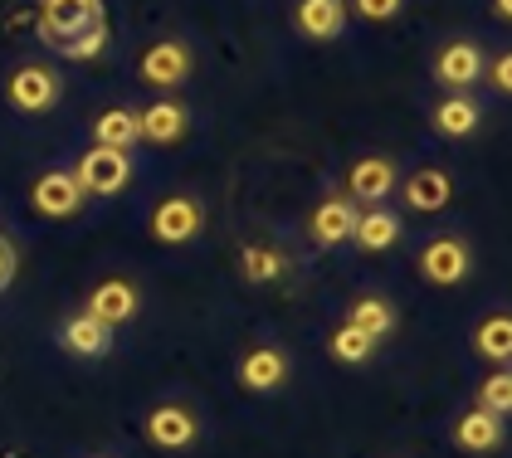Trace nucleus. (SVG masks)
Segmentation results:
<instances>
[{"label": "nucleus", "mask_w": 512, "mask_h": 458, "mask_svg": "<svg viewBox=\"0 0 512 458\" xmlns=\"http://www.w3.org/2000/svg\"><path fill=\"white\" fill-rule=\"evenodd\" d=\"M200 434H205V420H200V410L191 400H181V395H166L157 405H147V415H142V439L161 449V454H186V449H196Z\"/></svg>", "instance_id": "f257e3e1"}, {"label": "nucleus", "mask_w": 512, "mask_h": 458, "mask_svg": "<svg viewBox=\"0 0 512 458\" xmlns=\"http://www.w3.org/2000/svg\"><path fill=\"white\" fill-rule=\"evenodd\" d=\"M293 381V351L283 342H254L239 351L235 361V385L244 395H278Z\"/></svg>", "instance_id": "f03ea898"}, {"label": "nucleus", "mask_w": 512, "mask_h": 458, "mask_svg": "<svg viewBox=\"0 0 512 458\" xmlns=\"http://www.w3.org/2000/svg\"><path fill=\"white\" fill-rule=\"evenodd\" d=\"M420 278L430 283V288H459V283H469L473 273V244L459 234V229H444V234H434L420 244Z\"/></svg>", "instance_id": "7ed1b4c3"}, {"label": "nucleus", "mask_w": 512, "mask_h": 458, "mask_svg": "<svg viewBox=\"0 0 512 458\" xmlns=\"http://www.w3.org/2000/svg\"><path fill=\"white\" fill-rule=\"evenodd\" d=\"M200 229H205V205L191 191H171L161 195L147 215V234L166 244V249H181V244H196Z\"/></svg>", "instance_id": "20e7f679"}, {"label": "nucleus", "mask_w": 512, "mask_h": 458, "mask_svg": "<svg viewBox=\"0 0 512 458\" xmlns=\"http://www.w3.org/2000/svg\"><path fill=\"white\" fill-rule=\"evenodd\" d=\"M5 98H10L15 113L44 117L54 113V103L64 98V78L54 74L49 64H15L10 78H5Z\"/></svg>", "instance_id": "39448f33"}, {"label": "nucleus", "mask_w": 512, "mask_h": 458, "mask_svg": "<svg viewBox=\"0 0 512 458\" xmlns=\"http://www.w3.org/2000/svg\"><path fill=\"white\" fill-rule=\"evenodd\" d=\"M83 312L98 317V322H108V327L118 332L127 322H137V312H142V283L127 278V273L98 278V283L88 288V298H83Z\"/></svg>", "instance_id": "423d86ee"}, {"label": "nucleus", "mask_w": 512, "mask_h": 458, "mask_svg": "<svg viewBox=\"0 0 512 458\" xmlns=\"http://www.w3.org/2000/svg\"><path fill=\"white\" fill-rule=\"evenodd\" d=\"M54 346H59L64 356H74V361H103V356H113L118 332H113L108 322L88 317V312L79 307V312L59 317V327H54Z\"/></svg>", "instance_id": "0eeeda50"}, {"label": "nucleus", "mask_w": 512, "mask_h": 458, "mask_svg": "<svg viewBox=\"0 0 512 458\" xmlns=\"http://www.w3.org/2000/svg\"><path fill=\"white\" fill-rule=\"evenodd\" d=\"M196 74V54H191V44L186 39H157V44H147V54H142V78L161 88V93H171V88H181V83H191Z\"/></svg>", "instance_id": "6e6552de"}, {"label": "nucleus", "mask_w": 512, "mask_h": 458, "mask_svg": "<svg viewBox=\"0 0 512 458\" xmlns=\"http://www.w3.org/2000/svg\"><path fill=\"white\" fill-rule=\"evenodd\" d=\"M74 176H79L83 195H122L132 181V156L118 152V147H93V152L79 156Z\"/></svg>", "instance_id": "1a4fd4ad"}, {"label": "nucleus", "mask_w": 512, "mask_h": 458, "mask_svg": "<svg viewBox=\"0 0 512 458\" xmlns=\"http://www.w3.org/2000/svg\"><path fill=\"white\" fill-rule=\"evenodd\" d=\"M395 186H400V166L391 156L366 152L347 166V200L352 205H381V200H391Z\"/></svg>", "instance_id": "9d476101"}, {"label": "nucleus", "mask_w": 512, "mask_h": 458, "mask_svg": "<svg viewBox=\"0 0 512 458\" xmlns=\"http://www.w3.org/2000/svg\"><path fill=\"white\" fill-rule=\"evenodd\" d=\"M30 205H35V215H44V220H74L83 205H88V195H83L79 176L74 171H44L40 181L30 186Z\"/></svg>", "instance_id": "9b49d317"}, {"label": "nucleus", "mask_w": 512, "mask_h": 458, "mask_svg": "<svg viewBox=\"0 0 512 458\" xmlns=\"http://www.w3.org/2000/svg\"><path fill=\"white\" fill-rule=\"evenodd\" d=\"M449 439H454V449L459 454H498L503 444H508V420L503 415H488V410H459L454 424H449Z\"/></svg>", "instance_id": "f8f14e48"}, {"label": "nucleus", "mask_w": 512, "mask_h": 458, "mask_svg": "<svg viewBox=\"0 0 512 458\" xmlns=\"http://www.w3.org/2000/svg\"><path fill=\"white\" fill-rule=\"evenodd\" d=\"M405 239V215L391 210V200L381 205H356V225H352V244L366 254H386Z\"/></svg>", "instance_id": "ddd939ff"}, {"label": "nucleus", "mask_w": 512, "mask_h": 458, "mask_svg": "<svg viewBox=\"0 0 512 458\" xmlns=\"http://www.w3.org/2000/svg\"><path fill=\"white\" fill-rule=\"evenodd\" d=\"M483 44L478 39H449L439 54H434V78L449 88V93H469L473 83L483 78Z\"/></svg>", "instance_id": "4468645a"}, {"label": "nucleus", "mask_w": 512, "mask_h": 458, "mask_svg": "<svg viewBox=\"0 0 512 458\" xmlns=\"http://www.w3.org/2000/svg\"><path fill=\"white\" fill-rule=\"evenodd\" d=\"M103 20V0H40V39L59 44V39L79 35L88 25Z\"/></svg>", "instance_id": "2eb2a0df"}, {"label": "nucleus", "mask_w": 512, "mask_h": 458, "mask_svg": "<svg viewBox=\"0 0 512 458\" xmlns=\"http://www.w3.org/2000/svg\"><path fill=\"white\" fill-rule=\"evenodd\" d=\"M395 191L405 200V210H415V215H439V210H449V200H454V176L439 171V166H420V171H410Z\"/></svg>", "instance_id": "dca6fc26"}, {"label": "nucleus", "mask_w": 512, "mask_h": 458, "mask_svg": "<svg viewBox=\"0 0 512 458\" xmlns=\"http://www.w3.org/2000/svg\"><path fill=\"white\" fill-rule=\"evenodd\" d=\"M342 322L356 327V332H366L371 342H386V337L400 332V307H395V298H386V293H356L352 303H347V317H342Z\"/></svg>", "instance_id": "f3484780"}, {"label": "nucleus", "mask_w": 512, "mask_h": 458, "mask_svg": "<svg viewBox=\"0 0 512 458\" xmlns=\"http://www.w3.org/2000/svg\"><path fill=\"white\" fill-rule=\"evenodd\" d=\"M352 225H356L352 200L347 195H327V200H317L313 215H308V239H313L317 249H337V244L352 239Z\"/></svg>", "instance_id": "a211bd4d"}, {"label": "nucleus", "mask_w": 512, "mask_h": 458, "mask_svg": "<svg viewBox=\"0 0 512 458\" xmlns=\"http://www.w3.org/2000/svg\"><path fill=\"white\" fill-rule=\"evenodd\" d=\"M137 127H142V142L171 147L191 132V108L181 98H157L152 108H137Z\"/></svg>", "instance_id": "6ab92c4d"}, {"label": "nucleus", "mask_w": 512, "mask_h": 458, "mask_svg": "<svg viewBox=\"0 0 512 458\" xmlns=\"http://www.w3.org/2000/svg\"><path fill=\"white\" fill-rule=\"evenodd\" d=\"M430 122H434L439 137L464 142V137H473V132L483 127V103H478L473 93H444V98L430 108Z\"/></svg>", "instance_id": "aec40b11"}, {"label": "nucleus", "mask_w": 512, "mask_h": 458, "mask_svg": "<svg viewBox=\"0 0 512 458\" xmlns=\"http://www.w3.org/2000/svg\"><path fill=\"white\" fill-rule=\"evenodd\" d=\"M293 25L313 44H332L347 30V0H298L293 5Z\"/></svg>", "instance_id": "412c9836"}, {"label": "nucleus", "mask_w": 512, "mask_h": 458, "mask_svg": "<svg viewBox=\"0 0 512 458\" xmlns=\"http://www.w3.org/2000/svg\"><path fill=\"white\" fill-rule=\"evenodd\" d=\"M473 351H478L488 366H508L512 361V317L503 307H493V312L473 327Z\"/></svg>", "instance_id": "4be33fe9"}, {"label": "nucleus", "mask_w": 512, "mask_h": 458, "mask_svg": "<svg viewBox=\"0 0 512 458\" xmlns=\"http://www.w3.org/2000/svg\"><path fill=\"white\" fill-rule=\"evenodd\" d=\"M93 142L98 147H118V152H132L137 142H142V127H137V108H103V113L93 117Z\"/></svg>", "instance_id": "5701e85b"}, {"label": "nucleus", "mask_w": 512, "mask_h": 458, "mask_svg": "<svg viewBox=\"0 0 512 458\" xmlns=\"http://www.w3.org/2000/svg\"><path fill=\"white\" fill-rule=\"evenodd\" d=\"M283 273H288V254L274 249V244L249 239V244L239 249V278H244V283H278Z\"/></svg>", "instance_id": "b1692460"}, {"label": "nucleus", "mask_w": 512, "mask_h": 458, "mask_svg": "<svg viewBox=\"0 0 512 458\" xmlns=\"http://www.w3.org/2000/svg\"><path fill=\"white\" fill-rule=\"evenodd\" d=\"M376 351H381V342H371L366 332H356L347 322H337V327L327 332V356H332L337 366H371Z\"/></svg>", "instance_id": "393cba45"}, {"label": "nucleus", "mask_w": 512, "mask_h": 458, "mask_svg": "<svg viewBox=\"0 0 512 458\" xmlns=\"http://www.w3.org/2000/svg\"><path fill=\"white\" fill-rule=\"evenodd\" d=\"M473 405L478 410H488V415H512V371L508 366H493L483 381L473 385Z\"/></svg>", "instance_id": "a878e982"}, {"label": "nucleus", "mask_w": 512, "mask_h": 458, "mask_svg": "<svg viewBox=\"0 0 512 458\" xmlns=\"http://www.w3.org/2000/svg\"><path fill=\"white\" fill-rule=\"evenodd\" d=\"M49 49H59L64 59H98L103 49H108V25L98 20V25H88V30H79V35L59 39V44H49Z\"/></svg>", "instance_id": "bb28decb"}, {"label": "nucleus", "mask_w": 512, "mask_h": 458, "mask_svg": "<svg viewBox=\"0 0 512 458\" xmlns=\"http://www.w3.org/2000/svg\"><path fill=\"white\" fill-rule=\"evenodd\" d=\"M483 78H488L498 93H512V54L508 49H498L493 59H483Z\"/></svg>", "instance_id": "cd10ccee"}, {"label": "nucleus", "mask_w": 512, "mask_h": 458, "mask_svg": "<svg viewBox=\"0 0 512 458\" xmlns=\"http://www.w3.org/2000/svg\"><path fill=\"white\" fill-rule=\"evenodd\" d=\"M400 5H405V0H352L356 15H361V20H376V25H381V20H395Z\"/></svg>", "instance_id": "c85d7f7f"}, {"label": "nucleus", "mask_w": 512, "mask_h": 458, "mask_svg": "<svg viewBox=\"0 0 512 458\" xmlns=\"http://www.w3.org/2000/svg\"><path fill=\"white\" fill-rule=\"evenodd\" d=\"M15 273H20V249H15V239L0 234V293H10Z\"/></svg>", "instance_id": "c756f323"}, {"label": "nucleus", "mask_w": 512, "mask_h": 458, "mask_svg": "<svg viewBox=\"0 0 512 458\" xmlns=\"http://www.w3.org/2000/svg\"><path fill=\"white\" fill-rule=\"evenodd\" d=\"M493 20H512V0H493Z\"/></svg>", "instance_id": "7c9ffc66"}]
</instances>
